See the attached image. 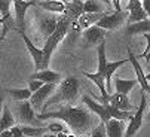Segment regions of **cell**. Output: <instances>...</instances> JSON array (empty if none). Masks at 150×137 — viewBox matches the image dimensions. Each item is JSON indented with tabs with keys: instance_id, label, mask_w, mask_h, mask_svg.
I'll list each match as a JSON object with an SVG mask.
<instances>
[{
	"instance_id": "6da1fadb",
	"label": "cell",
	"mask_w": 150,
	"mask_h": 137,
	"mask_svg": "<svg viewBox=\"0 0 150 137\" xmlns=\"http://www.w3.org/2000/svg\"><path fill=\"white\" fill-rule=\"evenodd\" d=\"M37 119L45 121V119H59L66 122L70 131H73L74 136H83L86 134L88 128L91 127L92 118H91V110H86L83 107H73L66 106L61 107L55 112H40L37 113Z\"/></svg>"
},
{
	"instance_id": "7a4b0ae2",
	"label": "cell",
	"mask_w": 150,
	"mask_h": 137,
	"mask_svg": "<svg viewBox=\"0 0 150 137\" xmlns=\"http://www.w3.org/2000/svg\"><path fill=\"white\" fill-rule=\"evenodd\" d=\"M73 22L66 16V15H61L58 18V24H57V29L55 31L46 37L45 40V46L42 48V68H48L49 67V63H51V58H52V54L54 51L57 49V46L62 42V39L66 37V34L69 33V29ZM40 68V70H42Z\"/></svg>"
},
{
	"instance_id": "3957f363",
	"label": "cell",
	"mask_w": 150,
	"mask_h": 137,
	"mask_svg": "<svg viewBox=\"0 0 150 137\" xmlns=\"http://www.w3.org/2000/svg\"><path fill=\"white\" fill-rule=\"evenodd\" d=\"M79 88H80V82H79V79H76L73 76H69L64 81H61L59 85L55 88V91L51 94V97L45 101L43 107H42V112H45L48 109V106H52V104L73 101L79 94Z\"/></svg>"
},
{
	"instance_id": "277c9868",
	"label": "cell",
	"mask_w": 150,
	"mask_h": 137,
	"mask_svg": "<svg viewBox=\"0 0 150 137\" xmlns=\"http://www.w3.org/2000/svg\"><path fill=\"white\" fill-rule=\"evenodd\" d=\"M97 52H98V70L97 72L105 79V89H107V93L110 94V91L113 88V85H112V76H113V73L117 70L120 66H123V64L128 63V58L126 60L110 63L109 60H107V57H105V40L101 42L98 46H97Z\"/></svg>"
},
{
	"instance_id": "5b68a950",
	"label": "cell",
	"mask_w": 150,
	"mask_h": 137,
	"mask_svg": "<svg viewBox=\"0 0 150 137\" xmlns=\"http://www.w3.org/2000/svg\"><path fill=\"white\" fill-rule=\"evenodd\" d=\"M126 19H128V14L122 9L120 11H113V12L105 11L104 15L97 21V26L104 29L105 31H112V30H116V29L122 27Z\"/></svg>"
},
{
	"instance_id": "8992f818",
	"label": "cell",
	"mask_w": 150,
	"mask_h": 137,
	"mask_svg": "<svg viewBox=\"0 0 150 137\" xmlns=\"http://www.w3.org/2000/svg\"><path fill=\"white\" fill-rule=\"evenodd\" d=\"M16 116H18V121H19L21 124L36 125V127H46L43 122H40V119H37L36 110L33 109L30 100L18 101V106H16Z\"/></svg>"
},
{
	"instance_id": "52a82bcc",
	"label": "cell",
	"mask_w": 150,
	"mask_h": 137,
	"mask_svg": "<svg viewBox=\"0 0 150 137\" xmlns=\"http://www.w3.org/2000/svg\"><path fill=\"white\" fill-rule=\"evenodd\" d=\"M11 6H12V0H0V14H2V18H0V26L3 27L0 40H5V37H6L9 30L16 29L15 18L11 15Z\"/></svg>"
},
{
	"instance_id": "ba28073f",
	"label": "cell",
	"mask_w": 150,
	"mask_h": 137,
	"mask_svg": "<svg viewBox=\"0 0 150 137\" xmlns=\"http://www.w3.org/2000/svg\"><path fill=\"white\" fill-rule=\"evenodd\" d=\"M146 93L144 91H141V101H140V106L137 109V112L134 113V115L129 118V121H128V125L125 128V133H123V137H134L135 133L141 128L143 125V112L146 109Z\"/></svg>"
},
{
	"instance_id": "9c48e42d",
	"label": "cell",
	"mask_w": 150,
	"mask_h": 137,
	"mask_svg": "<svg viewBox=\"0 0 150 137\" xmlns=\"http://www.w3.org/2000/svg\"><path fill=\"white\" fill-rule=\"evenodd\" d=\"M55 88H57V83H43L37 91L31 93L30 103L36 112H39V113L42 112V107H43L45 101L51 97V94L55 91Z\"/></svg>"
},
{
	"instance_id": "30bf717a",
	"label": "cell",
	"mask_w": 150,
	"mask_h": 137,
	"mask_svg": "<svg viewBox=\"0 0 150 137\" xmlns=\"http://www.w3.org/2000/svg\"><path fill=\"white\" fill-rule=\"evenodd\" d=\"M15 8V24L18 31H24L25 29V15L31 6H36V0H12Z\"/></svg>"
},
{
	"instance_id": "8fae6325",
	"label": "cell",
	"mask_w": 150,
	"mask_h": 137,
	"mask_svg": "<svg viewBox=\"0 0 150 137\" xmlns=\"http://www.w3.org/2000/svg\"><path fill=\"white\" fill-rule=\"evenodd\" d=\"M82 101L86 104V107H88L92 113H95V115H97L103 122H107L109 119H112V115H110V103H107V104L100 103L97 98L94 100V98H91V97L86 96V94L82 97Z\"/></svg>"
},
{
	"instance_id": "7c38bea8",
	"label": "cell",
	"mask_w": 150,
	"mask_h": 137,
	"mask_svg": "<svg viewBox=\"0 0 150 137\" xmlns=\"http://www.w3.org/2000/svg\"><path fill=\"white\" fill-rule=\"evenodd\" d=\"M57 24H58V18L51 15V12L48 11H43V14H40L37 18V30L43 39L49 37L55 31Z\"/></svg>"
},
{
	"instance_id": "4fadbf2b",
	"label": "cell",
	"mask_w": 150,
	"mask_h": 137,
	"mask_svg": "<svg viewBox=\"0 0 150 137\" xmlns=\"http://www.w3.org/2000/svg\"><path fill=\"white\" fill-rule=\"evenodd\" d=\"M107 31L101 27H98L97 24L85 29L83 31V39L86 42V46H98L101 42H104Z\"/></svg>"
},
{
	"instance_id": "5bb4252c",
	"label": "cell",
	"mask_w": 150,
	"mask_h": 137,
	"mask_svg": "<svg viewBox=\"0 0 150 137\" xmlns=\"http://www.w3.org/2000/svg\"><path fill=\"white\" fill-rule=\"evenodd\" d=\"M128 61H129L134 67V70H135V76H137V81L138 83L141 85V91H144V93H150V85H149V81L146 79V75L143 72V68L137 60V57L134 55V52L128 48Z\"/></svg>"
},
{
	"instance_id": "9a60e30c",
	"label": "cell",
	"mask_w": 150,
	"mask_h": 137,
	"mask_svg": "<svg viewBox=\"0 0 150 137\" xmlns=\"http://www.w3.org/2000/svg\"><path fill=\"white\" fill-rule=\"evenodd\" d=\"M128 21L131 22H137V21H143L147 16L144 8H143V3L141 0H129V3H128Z\"/></svg>"
},
{
	"instance_id": "2e32d148",
	"label": "cell",
	"mask_w": 150,
	"mask_h": 137,
	"mask_svg": "<svg viewBox=\"0 0 150 137\" xmlns=\"http://www.w3.org/2000/svg\"><path fill=\"white\" fill-rule=\"evenodd\" d=\"M19 34H21V37H23L25 46H27V49H28V52H30V55H31V58H33V63H34L36 70H40V68H42V49L36 48V45L30 40V37H28L24 31H19Z\"/></svg>"
},
{
	"instance_id": "e0dca14e",
	"label": "cell",
	"mask_w": 150,
	"mask_h": 137,
	"mask_svg": "<svg viewBox=\"0 0 150 137\" xmlns=\"http://www.w3.org/2000/svg\"><path fill=\"white\" fill-rule=\"evenodd\" d=\"M66 5L67 3L61 2V0H36V6L51 14H64Z\"/></svg>"
},
{
	"instance_id": "ac0fdd59",
	"label": "cell",
	"mask_w": 150,
	"mask_h": 137,
	"mask_svg": "<svg viewBox=\"0 0 150 137\" xmlns=\"http://www.w3.org/2000/svg\"><path fill=\"white\" fill-rule=\"evenodd\" d=\"M125 122L126 121H120V119H109L105 124V131H107V137H123L125 133Z\"/></svg>"
},
{
	"instance_id": "d6986e66",
	"label": "cell",
	"mask_w": 150,
	"mask_h": 137,
	"mask_svg": "<svg viewBox=\"0 0 150 137\" xmlns=\"http://www.w3.org/2000/svg\"><path fill=\"white\" fill-rule=\"evenodd\" d=\"M33 78L40 79L43 83H59L61 82V75L58 72H54L51 68H42V70H36Z\"/></svg>"
},
{
	"instance_id": "ffe728a7",
	"label": "cell",
	"mask_w": 150,
	"mask_h": 137,
	"mask_svg": "<svg viewBox=\"0 0 150 137\" xmlns=\"http://www.w3.org/2000/svg\"><path fill=\"white\" fill-rule=\"evenodd\" d=\"M83 14V2L82 0H71L66 5V11H64L62 15H66L71 22L77 21V18Z\"/></svg>"
},
{
	"instance_id": "44dd1931",
	"label": "cell",
	"mask_w": 150,
	"mask_h": 137,
	"mask_svg": "<svg viewBox=\"0 0 150 137\" xmlns=\"http://www.w3.org/2000/svg\"><path fill=\"white\" fill-rule=\"evenodd\" d=\"M109 103L120 110H128L129 112L132 109V103L128 100L126 94H120V93H115V94H110L109 97Z\"/></svg>"
},
{
	"instance_id": "7402d4cb",
	"label": "cell",
	"mask_w": 150,
	"mask_h": 137,
	"mask_svg": "<svg viewBox=\"0 0 150 137\" xmlns=\"http://www.w3.org/2000/svg\"><path fill=\"white\" fill-rule=\"evenodd\" d=\"M144 33H150V19L146 18L143 21H137V22H131L126 29V34L128 36H134V34H144Z\"/></svg>"
},
{
	"instance_id": "603a6c76",
	"label": "cell",
	"mask_w": 150,
	"mask_h": 137,
	"mask_svg": "<svg viewBox=\"0 0 150 137\" xmlns=\"http://www.w3.org/2000/svg\"><path fill=\"white\" fill-rule=\"evenodd\" d=\"M138 83L137 79H122V78H116L113 81V88L116 89V93H120V94H126Z\"/></svg>"
},
{
	"instance_id": "cb8c5ba5",
	"label": "cell",
	"mask_w": 150,
	"mask_h": 137,
	"mask_svg": "<svg viewBox=\"0 0 150 137\" xmlns=\"http://www.w3.org/2000/svg\"><path fill=\"white\" fill-rule=\"evenodd\" d=\"M13 125H15L13 113L11 112V109L8 106H3V112H2V116H0V133L12 128Z\"/></svg>"
},
{
	"instance_id": "d4e9b609",
	"label": "cell",
	"mask_w": 150,
	"mask_h": 137,
	"mask_svg": "<svg viewBox=\"0 0 150 137\" xmlns=\"http://www.w3.org/2000/svg\"><path fill=\"white\" fill-rule=\"evenodd\" d=\"M104 15V12L101 14H82L79 18H77V24L80 29H88L94 24H97V21Z\"/></svg>"
},
{
	"instance_id": "484cf974",
	"label": "cell",
	"mask_w": 150,
	"mask_h": 137,
	"mask_svg": "<svg viewBox=\"0 0 150 137\" xmlns=\"http://www.w3.org/2000/svg\"><path fill=\"white\" fill-rule=\"evenodd\" d=\"M105 12L104 3L101 0H85L83 2V14H101Z\"/></svg>"
},
{
	"instance_id": "4316f807",
	"label": "cell",
	"mask_w": 150,
	"mask_h": 137,
	"mask_svg": "<svg viewBox=\"0 0 150 137\" xmlns=\"http://www.w3.org/2000/svg\"><path fill=\"white\" fill-rule=\"evenodd\" d=\"M24 136L28 137H40L45 133H48V127H36V125H21Z\"/></svg>"
},
{
	"instance_id": "83f0119b",
	"label": "cell",
	"mask_w": 150,
	"mask_h": 137,
	"mask_svg": "<svg viewBox=\"0 0 150 137\" xmlns=\"http://www.w3.org/2000/svg\"><path fill=\"white\" fill-rule=\"evenodd\" d=\"M9 96L16 101H24V100H30L31 91L28 88H15L9 91Z\"/></svg>"
},
{
	"instance_id": "f1b7e54d",
	"label": "cell",
	"mask_w": 150,
	"mask_h": 137,
	"mask_svg": "<svg viewBox=\"0 0 150 137\" xmlns=\"http://www.w3.org/2000/svg\"><path fill=\"white\" fill-rule=\"evenodd\" d=\"M89 137H107V131H105V124L101 121L97 127L92 128L91 131V136Z\"/></svg>"
},
{
	"instance_id": "f546056e",
	"label": "cell",
	"mask_w": 150,
	"mask_h": 137,
	"mask_svg": "<svg viewBox=\"0 0 150 137\" xmlns=\"http://www.w3.org/2000/svg\"><path fill=\"white\" fill-rule=\"evenodd\" d=\"M143 36H144V39H146V42H147V46H146L144 52H141L140 57H143V58L149 63V61H150V33H144Z\"/></svg>"
},
{
	"instance_id": "4dcf8cb0",
	"label": "cell",
	"mask_w": 150,
	"mask_h": 137,
	"mask_svg": "<svg viewBox=\"0 0 150 137\" xmlns=\"http://www.w3.org/2000/svg\"><path fill=\"white\" fill-rule=\"evenodd\" d=\"M48 133H62L66 131V127L59 122H52V124H48Z\"/></svg>"
},
{
	"instance_id": "1f68e13d",
	"label": "cell",
	"mask_w": 150,
	"mask_h": 137,
	"mask_svg": "<svg viewBox=\"0 0 150 137\" xmlns=\"http://www.w3.org/2000/svg\"><path fill=\"white\" fill-rule=\"evenodd\" d=\"M42 85H43V82H42L40 79H36V78H33L30 82H28V89L31 91V93H34V91H37Z\"/></svg>"
},
{
	"instance_id": "d6a6232c",
	"label": "cell",
	"mask_w": 150,
	"mask_h": 137,
	"mask_svg": "<svg viewBox=\"0 0 150 137\" xmlns=\"http://www.w3.org/2000/svg\"><path fill=\"white\" fill-rule=\"evenodd\" d=\"M141 3H143V8H144L147 16H150V0H141Z\"/></svg>"
},
{
	"instance_id": "836d02e7",
	"label": "cell",
	"mask_w": 150,
	"mask_h": 137,
	"mask_svg": "<svg viewBox=\"0 0 150 137\" xmlns=\"http://www.w3.org/2000/svg\"><path fill=\"white\" fill-rule=\"evenodd\" d=\"M112 5H113L115 11H120V0H112Z\"/></svg>"
},
{
	"instance_id": "e575fe53",
	"label": "cell",
	"mask_w": 150,
	"mask_h": 137,
	"mask_svg": "<svg viewBox=\"0 0 150 137\" xmlns=\"http://www.w3.org/2000/svg\"><path fill=\"white\" fill-rule=\"evenodd\" d=\"M3 100H5V97H3V93L0 91V116H2V112H3Z\"/></svg>"
},
{
	"instance_id": "d590c367",
	"label": "cell",
	"mask_w": 150,
	"mask_h": 137,
	"mask_svg": "<svg viewBox=\"0 0 150 137\" xmlns=\"http://www.w3.org/2000/svg\"><path fill=\"white\" fill-rule=\"evenodd\" d=\"M82 2H85V0H82ZM103 3H105V5H110L112 3V0H101Z\"/></svg>"
},
{
	"instance_id": "8d00e7d4",
	"label": "cell",
	"mask_w": 150,
	"mask_h": 137,
	"mask_svg": "<svg viewBox=\"0 0 150 137\" xmlns=\"http://www.w3.org/2000/svg\"><path fill=\"white\" fill-rule=\"evenodd\" d=\"M146 79H147V81H149V82H150V70H149V73H147V75H146Z\"/></svg>"
},
{
	"instance_id": "74e56055",
	"label": "cell",
	"mask_w": 150,
	"mask_h": 137,
	"mask_svg": "<svg viewBox=\"0 0 150 137\" xmlns=\"http://www.w3.org/2000/svg\"><path fill=\"white\" fill-rule=\"evenodd\" d=\"M61 2H64V3H69V2H71V0H61Z\"/></svg>"
},
{
	"instance_id": "f35d334b",
	"label": "cell",
	"mask_w": 150,
	"mask_h": 137,
	"mask_svg": "<svg viewBox=\"0 0 150 137\" xmlns=\"http://www.w3.org/2000/svg\"><path fill=\"white\" fill-rule=\"evenodd\" d=\"M12 137H28V136H12Z\"/></svg>"
},
{
	"instance_id": "ab89813d",
	"label": "cell",
	"mask_w": 150,
	"mask_h": 137,
	"mask_svg": "<svg viewBox=\"0 0 150 137\" xmlns=\"http://www.w3.org/2000/svg\"><path fill=\"white\" fill-rule=\"evenodd\" d=\"M147 116H149V119H150V110H149V115H147Z\"/></svg>"
}]
</instances>
